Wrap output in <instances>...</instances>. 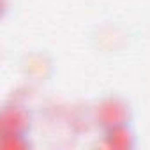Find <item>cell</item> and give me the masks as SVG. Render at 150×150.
<instances>
[{"label":"cell","mask_w":150,"mask_h":150,"mask_svg":"<svg viewBox=\"0 0 150 150\" xmlns=\"http://www.w3.org/2000/svg\"><path fill=\"white\" fill-rule=\"evenodd\" d=\"M96 117L99 120V124L104 129L115 127V125H122L127 124L129 118V108L127 104L118 99V97H106L97 104L96 110Z\"/></svg>","instance_id":"1"},{"label":"cell","mask_w":150,"mask_h":150,"mask_svg":"<svg viewBox=\"0 0 150 150\" xmlns=\"http://www.w3.org/2000/svg\"><path fill=\"white\" fill-rule=\"evenodd\" d=\"M30 127V115L21 106H7L2 113V134H25Z\"/></svg>","instance_id":"2"},{"label":"cell","mask_w":150,"mask_h":150,"mask_svg":"<svg viewBox=\"0 0 150 150\" xmlns=\"http://www.w3.org/2000/svg\"><path fill=\"white\" fill-rule=\"evenodd\" d=\"M106 141L111 148H131L134 145V132L127 127V124L115 125L106 129Z\"/></svg>","instance_id":"3"},{"label":"cell","mask_w":150,"mask_h":150,"mask_svg":"<svg viewBox=\"0 0 150 150\" xmlns=\"http://www.w3.org/2000/svg\"><path fill=\"white\" fill-rule=\"evenodd\" d=\"M2 145L9 150H21L28 143L25 139V134H2Z\"/></svg>","instance_id":"4"}]
</instances>
